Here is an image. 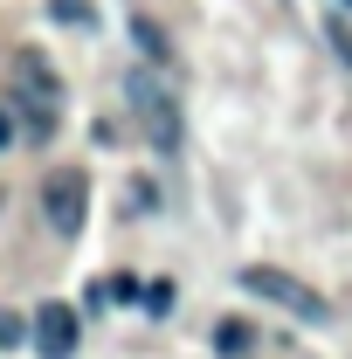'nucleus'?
I'll return each mask as SVG.
<instances>
[{
  "label": "nucleus",
  "instance_id": "423d86ee",
  "mask_svg": "<svg viewBox=\"0 0 352 359\" xmlns=\"http://www.w3.org/2000/svg\"><path fill=\"white\" fill-rule=\"evenodd\" d=\"M325 35H332V48H339V62L352 69V28L339 21V14H325Z\"/></svg>",
  "mask_w": 352,
  "mask_h": 359
},
{
  "label": "nucleus",
  "instance_id": "0eeeda50",
  "mask_svg": "<svg viewBox=\"0 0 352 359\" xmlns=\"http://www.w3.org/2000/svg\"><path fill=\"white\" fill-rule=\"evenodd\" d=\"M138 42H145V55H152V62H166V35H159L152 21H138Z\"/></svg>",
  "mask_w": 352,
  "mask_h": 359
},
{
  "label": "nucleus",
  "instance_id": "7ed1b4c3",
  "mask_svg": "<svg viewBox=\"0 0 352 359\" xmlns=\"http://www.w3.org/2000/svg\"><path fill=\"white\" fill-rule=\"evenodd\" d=\"M132 111H138V125H145V138H152L159 152H173V145H180V111H173V97L152 83L145 69L132 76Z\"/></svg>",
  "mask_w": 352,
  "mask_h": 359
},
{
  "label": "nucleus",
  "instance_id": "9d476101",
  "mask_svg": "<svg viewBox=\"0 0 352 359\" xmlns=\"http://www.w3.org/2000/svg\"><path fill=\"white\" fill-rule=\"evenodd\" d=\"M346 7H352V0H346Z\"/></svg>",
  "mask_w": 352,
  "mask_h": 359
},
{
  "label": "nucleus",
  "instance_id": "20e7f679",
  "mask_svg": "<svg viewBox=\"0 0 352 359\" xmlns=\"http://www.w3.org/2000/svg\"><path fill=\"white\" fill-rule=\"evenodd\" d=\"M35 346H42V359H69L76 353V311L69 304H42L35 311Z\"/></svg>",
  "mask_w": 352,
  "mask_h": 359
},
{
  "label": "nucleus",
  "instance_id": "6e6552de",
  "mask_svg": "<svg viewBox=\"0 0 352 359\" xmlns=\"http://www.w3.org/2000/svg\"><path fill=\"white\" fill-rule=\"evenodd\" d=\"M145 311H152V318L173 311V283H152V290H145Z\"/></svg>",
  "mask_w": 352,
  "mask_h": 359
},
{
  "label": "nucleus",
  "instance_id": "f257e3e1",
  "mask_svg": "<svg viewBox=\"0 0 352 359\" xmlns=\"http://www.w3.org/2000/svg\"><path fill=\"white\" fill-rule=\"evenodd\" d=\"M242 290H249V297H263V304H276V311H290V318H304V325H325V318H332L325 290H311L304 276H290V269L249 263V269H242Z\"/></svg>",
  "mask_w": 352,
  "mask_h": 359
},
{
  "label": "nucleus",
  "instance_id": "1a4fd4ad",
  "mask_svg": "<svg viewBox=\"0 0 352 359\" xmlns=\"http://www.w3.org/2000/svg\"><path fill=\"white\" fill-rule=\"evenodd\" d=\"M0 145H14V118L7 111H0Z\"/></svg>",
  "mask_w": 352,
  "mask_h": 359
},
{
  "label": "nucleus",
  "instance_id": "f03ea898",
  "mask_svg": "<svg viewBox=\"0 0 352 359\" xmlns=\"http://www.w3.org/2000/svg\"><path fill=\"white\" fill-rule=\"evenodd\" d=\"M42 215H48L55 235H76V228H83V215H90V180H83V166H55V173H48Z\"/></svg>",
  "mask_w": 352,
  "mask_h": 359
},
{
  "label": "nucleus",
  "instance_id": "39448f33",
  "mask_svg": "<svg viewBox=\"0 0 352 359\" xmlns=\"http://www.w3.org/2000/svg\"><path fill=\"white\" fill-rule=\"evenodd\" d=\"M249 346H256V325H242V318H228V325H215V353L242 359Z\"/></svg>",
  "mask_w": 352,
  "mask_h": 359
}]
</instances>
